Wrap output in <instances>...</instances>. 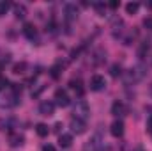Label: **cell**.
Instances as JSON below:
<instances>
[{
  "label": "cell",
  "instance_id": "cell-1",
  "mask_svg": "<svg viewBox=\"0 0 152 151\" xmlns=\"http://www.w3.org/2000/svg\"><path fill=\"white\" fill-rule=\"evenodd\" d=\"M73 114H75V119H80V121H87L88 115H90V107L87 105L85 100H78L75 103V109H73Z\"/></svg>",
  "mask_w": 152,
  "mask_h": 151
},
{
  "label": "cell",
  "instance_id": "cell-2",
  "mask_svg": "<svg viewBox=\"0 0 152 151\" xmlns=\"http://www.w3.org/2000/svg\"><path fill=\"white\" fill-rule=\"evenodd\" d=\"M143 76H145V66H142V64L133 66V68L126 73V84H136V82H140Z\"/></svg>",
  "mask_w": 152,
  "mask_h": 151
},
{
  "label": "cell",
  "instance_id": "cell-3",
  "mask_svg": "<svg viewBox=\"0 0 152 151\" xmlns=\"http://www.w3.org/2000/svg\"><path fill=\"white\" fill-rule=\"evenodd\" d=\"M103 139H101V135H94L85 146H83V151H101V148H103Z\"/></svg>",
  "mask_w": 152,
  "mask_h": 151
},
{
  "label": "cell",
  "instance_id": "cell-4",
  "mask_svg": "<svg viewBox=\"0 0 152 151\" xmlns=\"http://www.w3.org/2000/svg\"><path fill=\"white\" fill-rule=\"evenodd\" d=\"M106 87V80H104V76H101V75H94L92 78H90V89L92 91H103Z\"/></svg>",
  "mask_w": 152,
  "mask_h": 151
},
{
  "label": "cell",
  "instance_id": "cell-5",
  "mask_svg": "<svg viewBox=\"0 0 152 151\" xmlns=\"http://www.w3.org/2000/svg\"><path fill=\"white\" fill-rule=\"evenodd\" d=\"M55 100H57V105H58V107H67V105L71 103L69 94H67L64 89H57V91H55Z\"/></svg>",
  "mask_w": 152,
  "mask_h": 151
},
{
  "label": "cell",
  "instance_id": "cell-6",
  "mask_svg": "<svg viewBox=\"0 0 152 151\" xmlns=\"http://www.w3.org/2000/svg\"><path fill=\"white\" fill-rule=\"evenodd\" d=\"M69 126H71V132L76 133V135L85 133V128H87V126H85V123H83V121H80V119H73Z\"/></svg>",
  "mask_w": 152,
  "mask_h": 151
},
{
  "label": "cell",
  "instance_id": "cell-7",
  "mask_svg": "<svg viewBox=\"0 0 152 151\" xmlns=\"http://www.w3.org/2000/svg\"><path fill=\"white\" fill-rule=\"evenodd\" d=\"M39 112L42 114V115H51V114L55 112V103L53 101H42L39 105Z\"/></svg>",
  "mask_w": 152,
  "mask_h": 151
},
{
  "label": "cell",
  "instance_id": "cell-8",
  "mask_svg": "<svg viewBox=\"0 0 152 151\" xmlns=\"http://www.w3.org/2000/svg\"><path fill=\"white\" fill-rule=\"evenodd\" d=\"M110 132L113 137H122L124 135V123L122 121H113L110 126Z\"/></svg>",
  "mask_w": 152,
  "mask_h": 151
},
{
  "label": "cell",
  "instance_id": "cell-9",
  "mask_svg": "<svg viewBox=\"0 0 152 151\" xmlns=\"http://www.w3.org/2000/svg\"><path fill=\"white\" fill-rule=\"evenodd\" d=\"M69 85H71V89L75 91V93L78 94V96H80V98L85 94V87H83L81 80H71V82H69Z\"/></svg>",
  "mask_w": 152,
  "mask_h": 151
},
{
  "label": "cell",
  "instance_id": "cell-10",
  "mask_svg": "<svg viewBox=\"0 0 152 151\" xmlns=\"http://www.w3.org/2000/svg\"><path fill=\"white\" fill-rule=\"evenodd\" d=\"M23 34H25V38H28V39L36 38V36H37V30H36L34 23H25V25H23Z\"/></svg>",
  "mask_w": 152,
  "mask_h": 151
},
{
  "label": "cell",
  "instance_id": "cell-11",
  "mask_svg": "<svg viewBox=\"0 0 152 151\" xmlns=\"http://www.w3.org/2000/svg\"><path fill=\"white\" fill-rule=\"evenodd\" d=\"M23 135H20V133H11L9 135V144L12 146V148H18V146H21L23 144Z\"/></svg>",
  "mask_w": 152,
  "mask_h": 151
},
{
  "label": "cell",
  "instance_id": "cell-12",
  "mask_svg": "<svg viewBox=\"0 0 152 151\" xmlns=\"http://www.w3.org/2000/svg\"><path fill=\"white\" fill-rule=\"evenodd\" d=\"M71 144H73V135L62 133V135L58 137V146H60V148H69Z\"/></svg>",
  "mask_w": 152,
  "mask_h": 151
},
{
  "label": "cell",
  "instance_id": "cell-13",
  "mask_svg": "<svg viewBox=\"0 0 152 151\" xmlns=\"http://www.w3.org/2000/svg\"><path fill=\"white\" fill-rule=\"evenodd\" d=\"M66 18H67L69 21H73V20L78 18V9H76V5H73V4L66 5Z\"/></svg>",
  "mask_w": 152,
  "mask_h": 151
},
{
  "label": "cell",
  "instance_id": "cell-14",
  "mask_svg": "<svg viewBox=\"0 0 152 151\" xmlns=\"http://www.w3.org/2000/svg\"><path fill=\"white\" fill-rule=\"evenodd\" d=\"M112 114H113V115L124 114V103H122V101H115L113 105H112Z\"/></svg>",
  "mask_w": 152,
  "mask_h": 151
},
{
  "label": "cell",
  "instance_id": "cell-15",
  "mask_svg": "<svg viewBox=\"0 0 152 151\" xmlns=\"http://www.w3.org/2000/svg\"><path fill=\"white\" fill-rule=\"evenodd\" d=\"M138 9H140V4H138V2H129V4L126 5L127 14H136V13H138Z\"/></svg>",
  "mask_w": 152,
  "mask_h": 151
},
{
  "label": "cell",
  "instance_id": "cell-16",
  "mask_svg": "<svg viewBox=\"0 0 152 151\" xmlns=\"http://www.w3.org/2000/svg\"><path fill=\"white\" fill-rule=\"evenodd\" d=\"M149 48H151L149 41H143V43L140 44V48H138V57H140V59H143V57H145V53L149 52Z\"/></svg>",
  "mask_w": 152,
  "mask_h": 151
},
{
  "label": "cell",
  "instance_id": "cell-17",
  "mask_svg": "<svg viewBox=\"0 0 152 151\" xmlns=\"http://www.w3.org/2000/svg\"><path fill=\"white\" fill-rule=\"evenodd\" d=\"M36 132H37L39 137H46V135L50 133V130H48V126H46L44 123H39L37 126H36Z\"/></svg>",
  "mask_w": 152,
  "mask_h": 151
},
{
  "label": "cell",
  "instance_id": "cell-18",
  "mask_svg": "<svg viewBox=\"0 0 152 151\" xmlns=\"http://www.w3.org/2000/svg\"><path fill=\"white\" fill-rule=\"evenodd\" d=\"M14 14H16V18H25V16H27V7L21 5V4L16 5V7H14Z\"/></svg>",
  "mask_w": 152,
  "mask_h": 151
},
{
  "label": "cell",
  "instance_id": "cell-19",
  "mask_svg": "<svg viewBox=\"0 0 152 151\" xmlns=\"http://www.w3.org/2000/svg\"><path fill=\"white\" fill-rule=\"evenodd\" d=\"M25 70H27V64H25V62H16V64L12 66V71H14L16 75H21V73H25Z\"/></svg>",
  "mask_w": 152,
  "mask_h": 151
},
{
  "label": "cell",
  "instance_id": "cell-20",
  "mask_svg": "<svg viewBox=\"0 0 152 151\" xmlns=\"http://www.w3.org/2000/svg\"><path fill=\"white\" fill-rule=\"evenodd\" d=\"M110 75L113 76V78H117V76L122 75V68H120V64H113V66L110 68Z\"/></svg>",
  "mask_w": 152,
  "mask_h": 151
},
{
  "label": "cell",
  "instance_id": "cell-21",
  "mask_svg": "<svg viewBox=\"0 0 152 151\" xmlns=\"http://www.w3.org/2000/svg\"><path fill=\"white\" fill-rule=\"evenodd\" d=\"M9 7H11V4H9V2H5V0H0V16H4V14L9 11Z\"/></svg>",
  "mask_w": 152,
  "mask_h": 151
},
{
  "label": "cell",
  "instance_id": "cell-22",
  "mask_svg": "<svg viewBox=\"0 0 152 151\" xmlns=\"http://www.w3.org/2000/svg\"><path fill=\"white\" fill-rule=\"evenodd\" d=\"M9 87V80L5 78V76H0V91H4V89H7Z\"/></svg>",
  "mask_w": 152,
  "mask_h": 151
},
{
  "label": "cell",
  "instance_id": "cell-23",
  "mask_svg": "<svg viewBox=\"0 0 152 151\" xmlns=\"http://www.w3.org/2000/svg\"><path fill=\"white\" fill-rule=\"evenodd\" d=\"M58 75H60V66H53L51 68V76L53 78H58Z\"/></svg>",
  "mask_w": 152,
  "mask_h": 151
},
{
  "label": "cell",
  "instance_id": "cell-24",
  "mask_svg": "<svg viewBox=\"0 0 152 151\" xmlns=\"http://www.w3.org/2000/svg\"><path fill=\"white\" fill-rule=\"evenodd\" d=\"M143 27L149 29V30H152V18H145V20H143Z\"/></svg>",
  "mask_w": 152,
  "mask_h": 151
},
{
  "label": "cell",
  "instance_id": "cell-25",
  "mask_svg": "<svg viewBox=\"0 0 152 151\" xmlns=\"http://www.w3.org/2000/svg\"><path fill=\"white\" fill-rule=\"evenodd\" d=\"M42 151H57V150H55V146H51V144H44V146H42Z\"/></svg>",
  "mask_w": 152,
  "mask_h": 151
},
{
  "label": "cell",
  "instance_id": "cell-26",
  "mask_svg": "<svg viewBox=\"0 0 152 151\" xmlns=\"http://www.w3.org/2000/svg\"><path fill=\"white\" fill-rule=\"evenodd\" d=\"M147 132H151L152 133V115L149 117V121H147Z\"/></svg>",
  "mask_w": 152,
  "mask_h": 151
},
{
  "label": "cell",
  "instance_id": "cell-27",
  "mask_svg": "<svg viewBox=\"0 0 152 151\" xmlns=\"http://www.w3.org/2000/svg\"><path fill=\"white\" fill-rule=\"evenodd\" d=\"M110 7H112V9H117V7H118V2H112Z\"/></svg>",
  "mask_w": 152,
  "mask_h": 151
},
{
  "label": "cell",
  "instance_id": "cell-28",
  "mask_svg": "<svg viewBox=\"0 0 152 151\" xmlns=\"http://www.w3.org/2000/svg\"><path fill=\"white\" fill-rule=\"evenodd\" d=\"M151 94H152V85H151Z\"/></svg>",
  "mask_w": 152,
  "mask_h": 151
}]
</instances>
